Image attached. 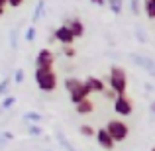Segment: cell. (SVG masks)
<instances>
[{
	"mask_svg": "<svg viewBox=\"0 0 155 151\" xmlns=\"http://www.w3.org/2000/svg\"><path fill=\"white\" fill-rule=\"evenodd\" d=\"M22 0H10V2H8V6H12V8H20V6H22Z\"/></svg>",
	"mask_w": 155,
	"mask_h": 151,
	"instance_id": "obj_24",
	"label": "cell"
},
{
	"mask_svg": "<svg viewBox=\"0 0 155 151\" xmlns=\"http://www.w3.org/2000/svg\"><path fill=\"white\" fill-rule=\"evenodd\" d=\"M53 63H55V55H53L51 49H41L35 55V69H53Z\"/></svg>",
	"mask_w": 155,
	"mask_h": 151,
	"instance_id": "obj_6",
	"label": "cell"
},
{
	"mask_svg": "<svg viewBox=\"0 0 155 151\" xmlns=\"http://www.w3.org/2000/svg\"><path fill=\"white\" fill-rule=\"evenodd\" d=\"M28 132H30V136H41V133H43V130L39 128V126L28 124Z\"/></svg>",
	"mask_w": 155,
	"mask_h": 151,
	"instance_id": "obj_18",
	"label": "cell"
},
{
	"mask_svg": "<svg viewBox=\"0 0 155 151\" xmlns=\"http://www.w3.org/2000/svg\"><path fill=\"white\" fill-rule=\"evenodd\" d=\"M83 83H84V87L88 88V92H91V94H94V92H104L106 90L104 80L98 79V77H87Z\"/></svg>",
	"mask_w": 155,
	"mask_h": 151,
	"instance_id": "obj_9",
	"label": "cell"
},
{
	"mask_svg": "<svg viewBox=\"0 0 155 151\" xmlns=\"http://www.w3.org/2000/svg\"><path fill=\"white\" fill-rule=\"evenodd\" d=\"M65 88H67L69 92V98H71L73 104H79V102L91 98V92H88V88L84 87V83L81 79H77V77H69V79H65Z\"/></svg>",
	"mask_w": 155,
	"mask_h": 151,
	"instance_id": "obj_2",
	"label": "cell"
},
{
	"mask_svg": "<svg viewBox=\"0 0 155 151\" xmlns=\"http://www.w3.org/2000/svg\"><path fill=\"white\" fill-rule=\"evenodd\" d=\"M43 10H45V2L43 0H39L38 4H35V10H34V16H31V22H38V20H41V16H43Z\"/></svg>",
	"mask_w": 155,
	"mask_h": 151,
	"instance_id": "obj_13",
	"label": "cell"
},
{
	"mask_svg": "<svg viewBox=\"0 0 155 151\" xmlns=\"http://www.w3.org/2000/svg\"><path fill=\"white\" fill-rule=\"evenodd\" d=\"M151 151H155V145H153V147H151Z\"/></svg>",
	"mask_w": 155,
	"mask_h": 151,
	"instance_id": "obj_30",
	"label": "cell"
},
{
	"mask_svg": "<svg viewBox=\"0 0 155 151\" xmlns=\"http://www.w3.org/2000/svg\"><path fill=\"white\" fill-rule=\"evenodd\" d=\"M149 108H151V112H153V114H155V100H153V102H151V106H149Z\"/></svg>",
	"mask_w": 155,
	"mask_h": 151,
	"instance_id": "obj_28",
	"label": "cell"
},
{
	"mask_svg": "<svg viewBox=\"0 0 155 151\" xmlns=\"http://www.w3.org/2000/svg\"><path fill=\"white\" fill-rule=\"evenodd\" d=\"M10 39H12V47H14V49H16V31H12Z\"/></svg>",
	"mask_w": 155,
	"mask_h": 151,
	"instance_id": "obj_27",
	"label": "cell"
},
{
	"mask_svg": "<svg viewBox=\"0 0 155 151\" xmlns=\"http://www.w3.org/2000/svg\"><path fill=\"white\" fill-rule=\"evenodd\" d=\"M104 98H106V100H112V102H114V100H116V94H114V92L110 90V88H106V90H104Z\"/></svg>",
	"mask_w": 155,
	"mask_h": 151,
	"instance_id": "obj_23",
	"label": "cell"
},
{
	"mask_svg": "<svg viewBox=\"0 0 155 151\" xmlns=\"http://www.w3.org/2000/svg\"><path fill=\"white\" fill-rule=\"evenodd\" d=\"M110 10H112L114 14H120L122 12V2H110Z\"/></svg>",
	"mask_w": 155,
	"mask_h": 151,
	"instance_id": "obj_21",
	"label": "cell"
},
{
	"mask_svg": "<svg viewBox=\"0 0 155 151\" xmlns=\"http://www.w3.org/2000/svg\"><path fill=\"white\" fill-rule=\"evenodd\" d=\"M34 80L41 92H53L57 88V75L53 69H35Z\"/></svg>",
	"mask_w": 155,
	"mask_h": 151,
	"instance_id": "obj_3",
	"label": "cell"
},
{
	"mask_svg": "<svg viewBox=\"0 0 155 151\" xmlns=\"http://www.w3.org/2000/svg\"><path fill=\"white\" fill-rule=\"evenodd\" d=\"M65 26L71 30V34H73V38H75V39H79V38H83V35H84V24L81 22L79 18H71L69 22H65Z\"/></svg>",
	"mask_w": 155,
	"mask_h": 151,
	"instance_id": "obj_10",
	"label": "cell"
},
{
	"mask_svg": "<svg viewBox=\"0 0 155 151\" xmlns=\"http://www.w3.org/2000/svg\"><path fill=\"white\" fill-rule=\"evenodd\" d=\"M143 12L149 20H155V0H145L143 2Z\"/></svg>",
	"mask_w": 155,
	"mask_h": 151,
	"instance_id": "obj_12",
	"label": "cell"
},
{
	"mask_svg": "<svg viewBox=\"0 0 155 151\" xmlns=\"http://www.w3.org/2000/svg\"><path fill=\"white\" fill-rule=\"evenodd\" d=\"M108 88L116 96L126 94V90H128V73H126L124 67H120V65L110 67V73H108Z\"/></svg>",
	"mask_w": 155,
	"mask_h": 151,
	"instance_id": "obj_1",
	"label": "cell"
},
{
	"mask_svg": "<svg viewBox=\"0 0 155 151\" xmlns=\"http://www.w3.org/2000/svg\"><path fill=\"white\" fill-rule=\"evenodd\" d=\"M0 16H4V8H0Z\"/></svg>",
	"mask_w": 155,
	"mask_h": 151,
	"instance_id": "obj_29",
	"label": "cell"
},
{
	"mask_svg": "<svg viewBox=\"0 0 155 151\" xmlns=\"http://www.w3.org/2000/svg\"><path fill=\"white\" fill-rule=\"evenodd\" d=\"M41 120H43V116H41V114H38V112H28V114H24V122H30V124H34V126H38Z\"/></svg>",
	"mask_w": 155,
	"mask_h": 151,
	"instance_id": "obj_14",
	"label": "cell"
},
{
	"mask_svg": "<svg viewBox=\"0 0 155 151\" xmlns=\"http://www.w3.org/2000/svg\"><path fill=\"white\" fill-rule=\"evenodd\" d=\"M63 55L65 57H69V59H73V57L77 55V49L73 45H69V47H63Z\"/></svg>",
	"mask_w": 155,
	"mask_h": 151,
	"instance_id": "obj_19",
	"label": "cell"
},
{
	"mask_svg": "<svg viewBox=\"0 0 155 151\" xmlns=\"http://www.w3.org/2000/svg\"><path fill=\"white\" fill-rule=\"evenodd\" d=\"M75 110H77V114H81V116H87V114H92V112H94V102H92L91 98H87V100L79 102V104L75 106Z\"/></svg>",
	"mask_w": 155,
	"mask_h": 151,
	"instance_id": "obj_11",
	"label": "cell"
},
{
	"mask_svg": "<svg viewBox=\"0 0 155 151\" xmlns=\"http://www.w3.org/2000/svg\"><path fill=\"white\" fill-rule=\"evenodd\" d=\"M24 38H26V41H28V43L34 41V39H35V26H30V28H28V30H26V35H24Z\"/></svg>",
	"mask_w": 155,
	"mask_h": 151,
	"instance_id": "obj_17",
	"label": "cell"
},
{
	"mask_svg": "<svg viewBox=\"0 0 155 151\" xmlns=\"http://www.w3.org/2000/svg\"><path fill=\"white\" fill-rule=\"evenodd\" d=\"M14 104H16V96H6V98L2 100V104H0V110H2V112L4 110H10Z\"/></svg>",
	"mask_w": 155,
	"mask_h": 151,
	"instance_id": "obj_16",
	"label": "cell"
},
{
	"mask_svg": "<svg viewBox=\"0 0 155 151\" xmlns=\"http://www.w3.org/2000/svg\"><path fill=\"white\" fill-rule=\"evenodd\" d=\"M112 106H114V112L120 118H128V116H132V112H134V100L130 98L128 94L116 96V100L112 102Z\"/></svg>",
	"mask_w": 155,
	"mask_h": 151,
	"instance_id": "obj_5",
	"label": "cell"
},
{
	"mask_svg": "<svg viewBox=\"0 0 155 151\" xmlns=\"http://www.w3.org/2000/svg\"><path fill=\"white\" fill-rule=\"evenodd\" d=\"M104 130L110 133V137L114 140V143H120V141H126L130 136V126L126 124L120 118H114V120H108V124L104 126Z\"/></svg>",
	"mask_w": 155,
	"mask_h": 151,
	"instance_id": "obj_4",
	"label": "cell"
},
{
	"mask_svg": "<svg viewBox=\"0 0 155 151\" xmlns=\"http://www.w3.org/2000/svg\"><path fill=\"white\" fill-rule=\"evenodd\" d=\"M12 137H14V136H12L10 132H4V133H2V140H12Z\"/></svg>",
	"mask_w": 155,
	"mask_h": 151,
	"instance_id": "obj_26",
	"label": "cell"
},
{
	"mask_svg": "<svg viewBox=\"0 0 155 151\" xmlns=\"http://www.w3.org/2000/svg\"><path fill=\"white\" fill-rule=\"evenodd\" d=\"M96 141H98V145L102 147L104 151H114V147H116V143H114V140L110 137V133L106 132L104 128H98L96 130Z\"/></svg>",
	"mask_w": 155,
	"mask_h": 151,
	"instance_id": "obj_8",
	"label": "cell"
},
{
	"mask_svg": "<svg viewBox=\"0 0 155 151\" xmlns=\"http://www.w3.org/2000/svg\"><path fill=\"white\" fill-rule=\"evenodd\" d=\"M14 80L16 83H24V69H16V73H14Z\"/></svg>",
	"mask_w": 155,
	"mask_h": 151,
	"instance_id": "obj_20",
	"label": "cell"
},
{
	"mask_svg": "<svg viewBox=\"0 0 155 151\" xmlns=\"http://www.w3.org/2000/svg\"><path fill=\"white\" fill-rule=\"evenodd\" d=\"M79 132H81V136H84V137H92V136H96V130L92 128V126H88V124H83L79 128Z\"/></svg>",
	"mask_w": 155,
	"mask_h": 151,
	"instance_id": "obj_15",
	"label": "cell"
},
{
	"mask_svg": "<svg viewBox=\"0 0 155 151\" xmlns=\"http://www.w3.org/2000/svg\"><path fill=\"white\" fill-rule=\"evenodd\" d=\"M53 38H55V41H59L63 47H69V45H73V41H75V38H73V34H71V30H69L67 26H59L55 31H53Z\"/></svg>",
	"mask_w": 155,
	"mask_h": 151,
	"instance_id": "obj_7",
	"label": "cell"
},
{
	"mask_svg": "<svg viewBox=\"0 0 155 151\" xmlns=\"http://www.w3.org/2000/svg\"><path fill=\"white\" fill-rule=\"evenodd\" d=\"M8 84H10V80H8V79H4L2 83H0V96H4V94H6V90H8Z\"/></svg>",
	"mask_w": 155,
	"mask_h": 151,
	"instance_id": "obj_22",
	"label": "cell"
},
{
	"mask_svg": "<svg viewBox=\"0 0 155 151\" xmlns=\"http://www.w3.org/2000/svg\"><path fill=\"white\" fill-rule=\"evenodd\" d=\"M130 8H132V12H134V14H137V12H140V4H137L136 0H134V2L130 4Z\"/></svg>",
	"mask_w": 155,
	"mask_h": 151,
	"instance_id": "obj_25",
	"label": "cell"
}]
</instances>
